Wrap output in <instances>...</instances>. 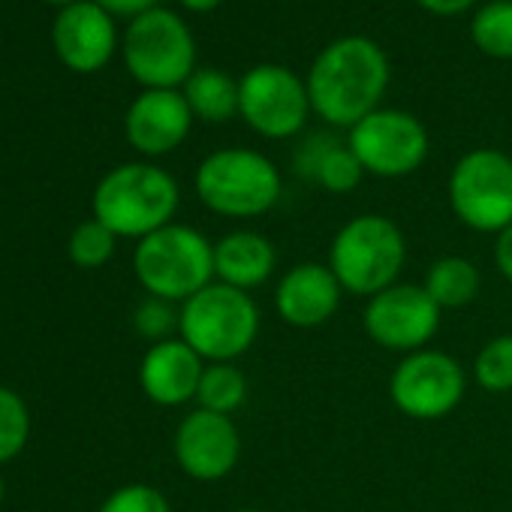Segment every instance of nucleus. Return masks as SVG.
<instances>
[{"label": "nucleus", "mask_w": 512, "mask_h": 512, "mask_svg": "<svg viewBox=\"0 0 512 512\" xmlns=\"http://www.w3.org/2000/svg\"><path fill=\"white\" fill-rule=\"evenodd\" d=\"M449 205L467 229L503 232L512 223V157L497 148L467 151L452 166Z\"/></svg>", "instance_id": "7"}, {"label": "nucleus", "mask_w": 512, "mask_h": 512, "mask_svg": "<svg viewBox=\"0 0 512 512\" xmlns=\"http://www.w3.org/2000/svg\"><path fill=\"white\" fill-rule=\"evenodd\" d=\"M115 241H118V235L109 226H103L97 217L85 220L70 235V260L79 269H100L112 260Z\"/></svg>", "instance_id": "24"}, {"label": "nucleus", "mask_w": 512, "mask_h": 512, "mask_svg": "<svg viewBox=\"0 0 512 512\" xmlns=\"http://www.w3.org/2000/svg\"><path fill=\"white\" fill-rule=\"evenodd\" d=\"M419 7H425L434 16H458L464 10H470L476 0H416Z\"/></svg>", "instance_id": "32"}, {"label": "nucleus", "mask_w": 512, "mask_h": 512, "mask_svg": "<svg viewBox=\"0 0 512 512\" xmlns=\"http://www.w3.org/2000/svg\"><path fill=\"white\" fill-rule=\"evenodd\" d=\"M247 401V377L235 362H208L199 380L196 407L232 416Z\"/></svg>", "instance_id": "21"}, {"label": "nucleus", "mask_w": 512, "mask_h": 512, "mask_svg": "<svg viewBox=\"0 0 512 512\" xmlns=\"http://www.w3.org/2000/svg\"><path fill=\"white\" fill-rule=\"evenodd\" d=\"M28 431H31V419L25 401L16 392L0 386V464L16 458L25 449Z\"/></svg>", "instance_id": "25"}, {"label": "nucleus", "mask_w": 512, "mask_h": 512, "mask_svg": "<svg viewBox=\"0 0 512 512\" xmlns=\"http://www.w3.org/2000/svg\"><path fill=\"white\" fill-rule=\"evenodd\" d=\"M178 323H181V311H175L172 302L166 299H154L148 296L136 314H133V326L142 338L160 344V341H172V335L178 332Z\"/></svg>", "instance_id": "27"}, {"label": "nucleus", "mask_w": 512, "mask_h": 512, "mask_svg": "<svg viewBox=\"0 0 512 512\" xmlns=\"http://www.w3.org/2000/svg\"><path fill=\"white\" fill-rule=\"evenodd\" d=\"M308 112H314L308 85L287 67H253L238 82V115L253 133L266 139H290L302 133Z\"/></svg>", "instance_id": "10"}, {"label": "nucleus", "mask_w": 512, "mask_h": 512, "mask_svg": "<svg viewBox=\"0 0 512 512\" xmlns=\"http://www.w3.org/2000/svg\"><path fill=\"white\" fill-rule=\"evenodd\" d=\"M100 512H172V506L157 488L133 482V485L112 491L106 503L100 506Z\"/></svg>", "instance_id": "28"}, {"label": "nucleus", "mask_w": 512, "mask_h": 512, "mask_svg": "<svg viewBox=\"0 0 512 512\" xmlns=\"http://www.w3.org/2000/svg\"><path fill=\"white\" fill-rule=\"evenodd\" d=\"M184 100L196 118L220 124L238 115V82L220 70H193L184 82Z\"/></svg>", "instance_id": "20"}, {"label": "nucleus", "mask_w": 512, "mask_h": 512, "mask_svg": "<svg viewBox=\"0 0 512 512\" xmlns=\"http://www.w3.org/2000/svg\"><path fill=\"white\" fill-rule=\"evenodd\" d=\"M467 395L464 365L443 350H416L401 356L389 377V398L407 419L437 422L458 410Z\"/></svg>", "instance_id": "9"}, {"label": "nucleus", "mask_w": 512, "mask_h": 512, "mask_svg": "<svg viewBox=\"0 0 512 512\" xmlns=\"http://www.w3.org/2000/svg\"><path fill=\"white\" fill-rule=\"evenodd\" d=\"M94 4L112 16H142V13L154 10L157 0H94Z\"/></svg>", "instance_id": "31"}, {"label": "nucleus", "mask_w": 512, "mask_h": 512, "mask_svg": "<svg viewBox=\"0 0 512 512\" xmlns=\"http://www.w3.org/2000/svg\"><path fill=\"white\" fill-rule=\"evenodd\" d=\"M0 500H4V482H0Z\"/></svg>", "instance_id": "36"}, {"label": "nucleus", "mask_w": 512, "mask_h": 512, "mask_svg": "<svg viewBox=\"0 0 512 512\" xmlns=\"http://www.w3.org/2000/svg\"><path fill=\"white\" fill-rule=\"evenodd\" d=\"M127 70L148 91H175L193 76L196 46L187 25L169 10H148L133 19L124 40Z\"/></svg>", "instance_id": "8"}, {"label": "nucleus", "mask_w": 512, "mask_h": 512, "mask_svg": "<svg viewBox=\"0 0 512 512\" xmlns=\"http://www.w3.org/2000/svg\"><path fill=\"white\" fill-rule=\"evenodd\" d=\"M341 284L326 263H299L275 287V311L293 329L326 326L341 308Z\"/></svg>", "instance_id": "14"}, {"label": "nucleus", "mask_w": 512, "mask_h": 512, "mask_svg": "<svg viewBox=\"0 0 512 512\" xmlns=\"http://www.w3.org/2000/svg\"><path fill=\"white\" fill-rule=\"evenodd\" d=\"M350 151L368 175L407 178L428 157V133L422 121L401 109H377L350 130Z\"/></svg>", "instance_id": "11"}, {"label": "nucleus", "mask_w": 512, "mask_h": 512, "mask_svg": "<svg viewBox=\"0 0 512 512\" xmlns=\"http://www.w3.org/2000/svg\"><path fill=\"white\" fill-rule=\"evenodd\" d=\"M181 4L193 13H208V10L220 7V0H181Z\"/></svg>", "instance_id": "33"}, {"label": "nucleus", "mask_w": 512, "mask_h": 512, "mask_svg": "<svg viewBox=\"0 0 512 512\" xmlns=\"http://www.w3.org/2000/svg\"><path fill=\"white\" fill-rule=\"evenodd\" d=\"M473 43L488 58H512V0H494L482 7L470 25Z\"/></svg>", "instance_id": "22"}, {"label": "nucleus", "mask_w": 512, "mask_h": 512, "mask_svg": "<svg viewBox=\"0 0 512 512\" xmlns=\"http://www.w3.org/2000/svg\"><path fill=\"white\" fill-rule=\"evenodd\" d=\"M133 269L148 296L187 302L214 284V241L184 223H169L136 244Z\"/></svg>", "instance_id": "5"}, {"label": "nucleus", "mask_w": 512, "mask_h": 512, "mask_svg": "<svg viewBox=\"0 0 512 512\" xmlns=\"http://www.w3.org/2000/svg\"><path fill=\"white\" fill-rule=\"evenodd\" d=\"M278 269L275 244L253 229H235L214 241V281L235 290L263 287Z\"/></svg>", "instance_id": "18"}, {"label": "nucleus", "mask_w": 512, "mask_h": 512, "mask_svg": "<svg viewBox=\"0 0 512 512\" xmlns=\"http://www.w3.org/2000/svg\"><path fill=\"white\" fill-rule=\"evenodd\" d=\"M473 380L491 395L512 392V335H494L473 359Z\"/></svg>", "instance_id": "23"}, {"label": "nucleus", "mask_w": 512, "mask_h": 512, "mask_svg": "<svg viewBox=\"0 0 512 512\" xmlns=\"http://www.w3.org/2000/svg\"><path fill=\"white\" fill-rule=\"evenodd\" d=\"M232 512H263V509H253V506H238V509H232Z\"/></svg>", "instance_id": "34"}, {"label": "nucleus", "mask_w": 512, "mask_h": 512, "mask_svg": "<svg viewBox=\"0 0 512 512\" xmlns=\"http://www.w3.org/2000/svg\"><path fill=\"white\" fill-rule=\"evenodd\" d=\"M407 263V238L386 214L350 217L329 244V269L341 290L371 299L398 284Z\"/></svg>", "instance_id": "2"}, {"label": "nucleus", "mask_w": 512, "mask_h": 512, "mask_svg": "<svg viewBox=\"0 0 512 512\" xmlns=\"http://www.w3.org/2000/svg\"><path fill=\"white\" fill-rule=\"evenodd\" d=\"M311 109L332 127H356L371 112L389 85V61L374 40L344 37L320 52L308 73Z\"/></svg>", "instance_id": "1"}, {"label": "nucleus", "mask_w": 512, "mask_h": 512, "mask_svg": "<svg viewBox=\"0 0 512 512\" xmlns=\"http://www.w3.org/2000/svg\"><path fill=\"white\" fill-rule=\"evenodd\" d=\"M178 338L205 362H235L260 338V305L220 281L181 305Z\"/></svg>", "instance_id": "6"}, {"label": "nucleus", "mask_w": 512, "mask_h": 512, "mask_svg": "<svg viewBox=\"0 0 512 512\" xmlns=\"http://www.w3.org/2000/svg\"><path fill=\"white\" fill-rule=\"evenodd\" d=\"M422 287L440 311H455L467 308L479 296L482 275L467 256H440L428 266Z\"/></svg>", "instance_id": "19"}, {"label": "nucleus", "mask_w": 512, "mask_h": 512, "mask_svg": "<svg viewBox=\"0 0 512 512\" xmlns=\"http://www.w3.org/2000/svg\"><path fill=\"white\" fill-rule=\"evenodd\" d=\"M193 124V112L178 91H145L127 112L124 130L136 151L160 157L175 151Z\"/></svg>", "instance_id": "15"}, {"label": "nucleus", "mask_w": 512, "mask_h": 512, "mask_svg": "<svg viewBox=\"0 0 512 512\" xmlns=\"http://www.w3.org/2000/svg\"><path fill=\"white\" fill-rule=\"evenodd\" d=\"M494 266L512 284V223L494 235Z\"/></svg>", "instance_id": "30"}, {"label": "nucleus", "mask_w": 512, "mask_h": 512, "mask_svg": "<svg viewBox=\"0 0 512 512\" xmlns=\"http://www.w3.org/2000/svg\"><path fill=\"white\" fill-rule=\"evenodd\" d=\"M58 58L76 73H97L115 52V25L97 4H73L55 22Z\"/></svg>", "instance_id": "17"}, {"label": "nucleus", "mask_w": 512, "mask_h": 512, "mask_svg": "<svg viewBox=\"0 0 512 512\" xmlns=\"http://www.w3.org/2000/svg\"><path fill=\"white\" fill-rule=\"evenodd\" d=\"M178 467L196 482H217L229 476L241 458V434L232 416L196 407L187 413L172 437Z\"/></svg>", "instance_id": "13"}, {"label": "nucleus", "mask_w": 512, "mask_h": 512, "mask_svg": "<svg viewBox=\"0 0 512 512\" xmlns=\"http://www.w3.org/2000/svg\"><path fill=\"white\" fill-rule=\"evenodd\" d=\"M205 359L187 347L181 338L151 344L139 365V386L142 392L160 407H181L196 401L199 380L205 371Z\"/></svg>", "instance_id": "16"}, {"label": "nucleus", "mask_w": 512, "mask_h": 512, "mask_svg": "<svg viewBox=\"0 0 512 512\" xmlns=\"http://www.w3.org/2000/svg\"><path fill=\"white\" fill-rule=\"evenodd\" d=\"M362 178H365V166H362L359 157L350 151V145H341V142H338V145L323 157L314 184H320V187L329 190V193H353V190L362 184Z\"/></svg>", "instance_id": "26"}, {"label": "nucleus", "mask_w": 512, "mask_h": 512, "mask_svg": "<svg viewBox=\"0 0 512 512\" xmlns=\"http://www.w3.org/2000/svg\"><path fill=\"white\" fill-rule=\"evenodd\" d=\"M181 193L175 178L151 163H124L94 190V217L118 238H145L172 223Z\"/></svg>", "instance_id": "3"}, {"label": "nucleus", "mask_w": 512, "mask_h": 512, "mask_svg": "<svg viewBox=\"0 0 512 512\" xmlns=\"http://www.w3.org/2000/svg\"><path fill=\"white\" fill-rule=\"evenodd\" d=\"M338 145V139L332 133H314L308 136L299 148H296V157H293V166L296 172L305 178V181H314L317 178V169L323 163V157Z\"/></svg>", "instance_id": "29"}, {"label": "nucleus", "mask_w": 512, "mask_h": 512, "mask_svg": "<svg viewBox=\"0 0 512 512\" xmlns=\"http://www.w3.org/2000/svg\"><path fill=\"white\" fill-rule=\"evenodd\" d=\"M281 193L284 178L278 166L250 148L214 151L196 169V196L220 217H263L281 202Z\"/></svg>", "instance_id": "4"}, {"label": "nucleus", "mask_w": 512, "mask_h": 512, "mask_svg": "<svg viewBox=\"0 0 512 512\" xmlns=\"http://www.w3.org/2000/svg\"><path fill=\"white\" fill-rule=\"evenodd\" d=\"M440 308L422 284H392L365 302V335L389 353H416L431 344L440 329Z\"/></svg>", "instance_id": "12"}, {"label": "nucleus", "mask_w": 512, "mask_h": 512, "mask_svg": "<svg viewBox=\"0 0 512 512\" xmlns=\"http://www.w3.org/2000/svg\"><path fill=\"white\" fill-rule=\"evenodd\" d=\"M49 4H70L73 7V4H79V0H49Z\"/></svg>", "instance_id": "35"}]
</instances>
